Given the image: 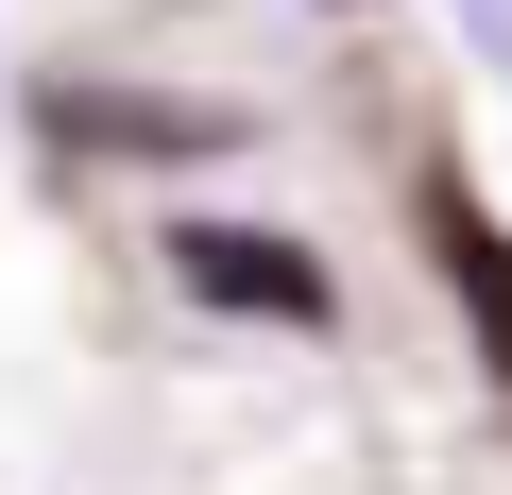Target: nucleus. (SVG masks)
Instances as JSON below:
<instances>
[{
  "instance_id": "nucleus-3",
  "label": "nucleus",
  "mask_w": 512,
  "mask_h": 495,
  "mask_svg": "<svg viewBox=\"0 0 512 495\" xmlns=\"http://www.w3.org/2000/svg\"><path fill=\"white\" fill-rule=\"evenodd\" d=\"M461 52H478V69L512 86V0H461Z\"/></svg>"
},
{
  "instance_id": "nucleus-1",
  "label": "nucleus",
  "mask_w": 512,
  "mask_h": 495,
  "mask_svg": "<svg viewBox=\"0 0 512 495\" xmlns=\"http://www.w3.org/2000/svg\"><path fill=\"white\" fill-rule=\"evenodd\" d=\"M171 274L205 308H274V325H325V257H291V239L256 222H171Z\"/></svg>"
},
{
  "instance_id": "nucleus-2",
  "label": "nucleus",
  "mask_w": 512,
  "mask_h": 495,
  "mask_svg": "<svg viewBox=\"0 0 512 495\" xmlns=\"http://www.w3.org/2000/svg\"><path fill=\"white\" fill-rule=\"evenodd\" d=\"M427 239H444V274H461V308H478V359L512 376V239H495V222H478L461 188L427 205Z\"/></svg>"
}]
</instances>
